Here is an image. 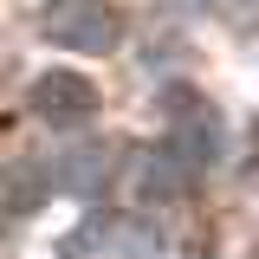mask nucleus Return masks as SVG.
I'll use <instances>...</instances> for the list:
<instances>
[{"label": "nucleus", "instance_id": "3", "mask_svg": "<svg viewBox=\"0 0 259 259\" xmlns=\"http://www.w3.org/2000/svg\"><path fill=\"white\" fill-rule=\"evenodd\" d=\"M26 97H32V117L52 123V130H78L84 117H91V104H97V91L78 78V71H39Z\"/></svg>", "mask_w": 259, "mask_h": 259}, {"label": "nucleus", "instance_id": "4", "mask_svg": "<svg viewBox=\"0 0 259 259\" xmlns=\"http://www.w3.org/2000/svg\"><path fill=\"white\" fill-rule=\"evenodd\" d=\"M46 175H52V194H97L104 188V175H110V156L104 149H65V156L46 162Z\"/></svg>", "mask_w": 259, "mask_h": 259}, {"label": "nucleus", "instance_id": "2", "mask_svg": "<svg viewBox=\"0 0 259 259\" xmlns=\"http://www.w3.org/2000/svg\"><path fill=\"white\" fill-rule=\"evenodd\" d=\"M46 39L59 52H110L117 46V13L104 0H59L46 13Z\"/></svg>", "mask_w": 259, "mask_h": 259}, {"label": "nucleus", "instance_id": "5", "mask_svg": "<svg viewBox=\"0 0 259 259\" xmlns=\"http://www.w3.org/2000/svg\"><path fill=\"white\" fill-rule=\"evenodd\" d=\"M188 175H194V168H188V162H182V156H175L168 143H162L156 156L143 162V194H149V201H156V207H162V201H175V194L188 188Z\"/></svg>", "mask_w": 259, "mask_h": 259}, {"label": "nucleus", "instance_id": "7", "mask_svg": "<svg viewBox=\"0 0 259 259\" xmlns=\"http://www.w3.org/2000/svg\"><path fill=\"white\" fill-rule=\"evenodd\" d=\"M214 13H221L227 26H253V20H259V0H214Z\"/></svg>", "mask_w": 259, "mask_h": 259}, {"label": "nucleus", "instance_id": "6", "mask_svg": "<svg viewBox=\"0 0 259 259\" xmlns=\"http://www.w3.org/2000/svg\"><path fill=\"white\" fill-rule=\"evenodd\" d=\"M46 194H52V175H46V168H26V162H20V168L7 175V214H13V221H26V214L39 207V201H46Z\"/></svg>", "mask_w": 259, "mask_h": 259}, {"label": "nucleus", "instance_id": "1", "mask_svg": "<svg viewBox=\"0 0 259 259\" xmlns=\"http://www.w3.org/2000/svg\"><path fill=\"white\" fill-rule=\"evenodd\" d=\"M168 149L188 162V168H214V162L227 156V130L221 117H214V104L194 91H168Z\"/></svg>", "mask_w": 259, "mask_h": 259}]
</instances>
